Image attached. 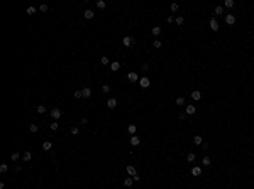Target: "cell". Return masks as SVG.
<instances>
[{
  "mask_svg": "<svg viewBox=\"0 0 254 189\" xmlns=\"http://www.w3.org/2000/svg\"><path fill=\"white\" fill-rule=\"evenodd\" d=\"M51 118L53 120H59L61 118V110L59 108H51Z\"/></svg>",
  "mask_w": 254,
  "mask_h": 189,
  "instance_id": "6da1fadb",
  "label": "cell"
},
{
  "mask_svg": "<svg viewBox=\"0 0 254 189\" xmlns=\"http://www.w3.org/2000/svg\"><path fill=\"white\" fill-rule=\"evenodd\" d=\"M122 44H124L125 47H130V46H134V44H135V41L132 39L130 36H125L124 39H122Z\"/></svg>",
  "mask_w": 254,
  "mask_h": 189,
  "instance_id": "7a4b0ae2",
  "label": "cell"
},
{
  "mask_svg": "<svg viewBox=\"0 0 254 189\" xmlns=\"http://www.w3.org/2000/svg\"><path fill=\"white\" fill-rule=\"evenodd\" d=\"M149 84H151V81H149V78H139V86L141 88H149Z\"/></svg>",
  "mask_w": 254,
  "mask_h": 189,
  "instance_id": "3957f363",
  "label": "cell"
},
{
  "mask_svg": "<svg viewBox=\"0 0 254 189\" xmlns=\"http://www.w3.org/2000/svg\"><path fill=\"white\" fill-rule=\"evenodd\" d=\"M225 24H227V25H234V24H236V15L227 14V15H225Z\"/></svg>",
  "mask_w": 254,
  "mask_h": 189,
  "instance_id": "277c9868",
  "label": "cell"
},
{
  "mask_svg": "<svg viewBox=\"0 0 254 189\" xmlns=\"http://www.w3.org/2000/svg\"><path fill=\"white\" fill-rule=\"evenodd\" d=\"M127 78H129V81H132V83H139V76H137V73L130 71L129 74H127Z\"/></svg>",
  "mask_w": 254,
  "mask_h": 189,
  "instance_id": "5b68a950",
  "label": "cell"
},
{
  "mask_svg": "<svg viewBox=\"0 0 254 189\" xmlns=\"http://www.w3.org/2000/svg\"><path fill=\"white\" fill-rule=\"evenodd\" d=\"M209 25H210V29H212V30H214V32H217V30H219V22H217V20H215V19H210V22H209Z\"/></svg>",
  "mask_w": 254,
  "mask_h": 189,
  "instance_id": "8992f818",
  "label": "cell"
},
{
  "mask_svg": "<svg viewBox=\"0 0 254 189\" xmlns=\"http://www.w3.org/2000/svg\"><path fill=\"white\" fill-rule=\"evenodd\" d=\"M139 144H141V139H139L137 135H130V145H132V147H137Z\"/></svg>",
  "mask_w": 254,
  "mask_h": 189,
  "instance_id": "52a82bcc",
  "label": "cell"
},
{
  "mask_svg": "<svg viewBox=\"0 0 254 189\" xmlns=\"http://www.w3.org/2000/svg\"><path fill=\"white\" fill-rule=\"evenodd\" d=\"M197 111V106L195 105H186V115H193Z\"/></svg>",
  "mask_w": 254,
  "mask_h": 189,
  "instance_id": "ba28073f",
  "label": "cell"
},
{
  "mask_svg": "<svg viewBox=\"0 0 254 189\" xmlns=\"http://www.w3.org/2000/svg\"><path fill=\"white\" fill-rule=\"evenodd\" d=\"M192 176H195V177H198V176H202V167H193L192 169Z\"/></svg>",
  "mask_w": 254,
  "mask_h": 189,
  "instance_id": "9c48e42d",
  "label": "cell"
},
{
  "mask_svg": "<svg viewBox=\"0 0 254 189\" xmlns=\"http://www.w3.org/2000/svg\"><path fill=\"white\" fill-rule=\"evenodd\" d=\"M83 17H85V19H93V17H95V14H93L90 9H86V10L83 12Z\"/></svg>",
  "mask_w": 254,
  "mask_h": 189,
  "instance_id": "30bf717a",
  "label": "cell"
},
{
  "mask_svg": "<svg viewBox=\"0 0 254 189\" xmlns=\"http://www.w3.org/2000/svg\"><path fill=\"white\" fill-rule=\"evenodd\" d=\"M193 144H195V145H202L203 144L202 135H195V137H193Z\"/></svg>",
  "mask_w": 254,
  "mask_h": 189,
  "instance_id": "8fae6325",
  "label": "cell"
},
{
  "mask_svg": "<svg viewBox=\"0 0 254 189\" xmlns=\"http://www.w3.org/2000/svg\"><path fill=\"white\" fill-rule=\"evenodd\" d=\"M81 93H83V98H91V89L90 88H83Z\"/></svg>",
  "mask_w": 254,
  "mask_h": 189,
  "instance_id": "7c38bea8",
  "label": "cell"
},
{
  "mask_svg": "<svg viewBox=\"0 0 254 189\" xmlns=\"http://www.w3.org/2000/svg\"><path fill=\"white\" fill-rule=\"evenodd\" d=\"M107 106H108V108H115V106H117V100H115V98H108Z\"/></svg>",
  "mask_w": 254,
  "mask_h": 189,
  "instance_id": "4fadbf2b",
  "label": "cell"
},
{
  "mask_svg": "<svg viewBox=\"0 0 254 189\" xmlns=\"http://www.w3.org/2000/svg\"><path fill=\"white\" fill-rule=\"evenodd\" d=\"M127 132H129L130 135H135V132H137V127H135L134 123H130L129 127H127Z\"/></svg>",
  "mask_w": 254,
  "mask_h": 189,
  "instance_id": "5bb4252c",
  "label": "cell"
},
{
  "mask_svg": "<svg viewBox=\"0 0 254 189\" xmlns=\"http://www.w3.org/2000/svg\"><path fill=\"white\" fill-rule=\"evenodd\" d=\"M192 98H193V100H195V101H198V100H200V98H202V93H200L198 89H195V91H193V93H192Z\"/></svg>",
  "mask_w": 254,
  "mask_h": 189,
  "instance_id": "9a60e30c",
  "label": "cell"
},
{
  "mask_svg": "<svg viewBox=\"0 0 254 189\" xmlns=\"http://www.w3.org/2000/svg\"><path fill=\"white\" fill-rule=\"evenodd\" d=\"M214 12H215V15H222V14H224V7H222V5H217V7L214 9Z\"/></svg>",
  "mask_w": 254,
  "mask_h": 189,
  "instance_id": "2e32d148",
  "label": "cell"
},
{
  "mask_svg": "<svg viewBox=\"0 0 254 189\" xmlns=\"http://www.w3.org/2000/svg\"><path fill=\"white\" fill-rule=\"evenodd\" d=\"M51 149H53V145H51V142H49V140H46L44 144H42V150H46V152H48V150H51Z\"/></svg>",
  "mask_w": 254,
  "mask_h": 189,
  "instance_id": "e0dca14e",
  "label": "cell"
},
{
  "mask_svg": "<svg viewBox=\"0 0 254 189\" xmlns=\"http://www.w3.org/2000/svg\"><path fill=\"white\" fill-rule=\"evenodd\" d=\"M234 7V0H225L224 2V9H232Z\"/></svg>",
  "mask_w": 254,
  "mask_h": 189,
  "instance_id": "ac0fdd59",
  "label": "cell"
},
{
  "mask_svg": "<svg viewBox=\"0 0 254 189\" xmlns=\"http://www.w3.org/2000/svg\"><path fill=\"white\" fill-rule=\"evenodd\" d=\"M176 105H178V106L185 105V96H178V98H176Z\"/></svg>",
  "mask_w": 254,
  "mask_h": 189,
  "instance_id": "d6986e66",
  "label": "cell"
},
{
  "mask_svg": "<svg viewBox=\"0 0 254 189\" xmlns=\"http://www.w3.org/2000/svg\"><path fill=\"white\" fill-rule=\"evenodd\" d=\"M97 7H98V9H105V7H107V2H105V0H98V2H97Z\"/></svg>",
  "mask_w": 254,
  "mask_h": 189,
  "instance_id": "ffe728a7",
  "label": "cell"
},
{
  "mask_svg": "<svg viewBox=\"0 0 254 189\" xmlns=\"http://www.w3.org/2000/svg\"><path fill=\"white\" fill-rule=\"evenodd\" d=\"M127 174L135 176V167H134V166H127Z\"/></svg>",
  "mask_w": 254,
  "mask_h": 189,
  "instance_id": "44dd1931",
  "label": "cell"
},
{
  "mask_svg": "<svg viewBox=\"0 0 254 189\" xmlns=\"http://www.w3.org/2000/svg\"><path fill=\"white\" fill-rule=\"evenodd\" d=\"M31 157H32V154H31V152H24V154H22V159H24L26 162L31 161Z\"/></svg>",
  "mask_w": 254,
  "mask_h": 189,
  "instance_id": "7402d4cb",
  "label": "cell"
},
{
  "mask_svg": "<svg viewBox=\"0 0 254 189\" xmlns=\"http://www.w3.org/2000/svg\"><path fill=\"white\" fill-rule=\"evenodd\" d=\"M202 164H203V166H210V164H212V161H210V157H207V155H205V157L202 159Z\"/></svg>",
  "mask_w": 254,
  "mask_h": 189,
  "instance_id": "603a6c76",
  "label": "cell"
},
{
  "mask_svg": "<svg viewBox=\"0 0 254 189\" xmlns=\"http://www.w3.org/2000/svg\"><path fill=\"white\" fill-rule=\"evenodd\" d=\"M58 128H59V123L58 122H51V130H53V132H56Z\"/></svg>",
  "mask_w": 254,
  "mask_h": 189,
  "instance_id": "cb8c5ba5",
  "label": "cell"
},
{
  "mask_svg": "<svg viewBox=\"0 0 254 189\" xmlns=\"http://www.w3.org/2000/svg\"><path fill=\"white\" fill-rule=\"evenodd\" d=\"M26 12H27V15H34V14H36V7H27Z\"/></svg>",
  "mask_w": 254,
  "mask_h": 189,
  "instance_id": "d4e9b609",
  "label": "cell"
},
{
  "mask_svg": "<svg viewBox=\"0 0 254 189\" xmlns=\"http://www.w3.org/2000/svg\"><path fill=\"white\" fill-rule=\"evenodd\" d=\"M119 68H120L119 62H112V64H110V69H112V71H119Z\"/></svg>",
  "mask_w": 254,
  "mask_h": 189,
  "instance_id": "484cf974",
  "label": "cell"
},
{
  "mask_svg": "<svg viewBox=\"0 0 254 189\" xmlns=\"http://www.w3.org/2000/svg\"><path fill=\"white\" fill-rule=\"evenodd\" d=\"M36 110H37V113H46V106L44 105H37Z\"/></svg>",
  "mask_w": 254,
  "mask_h": 189,
  "instance_id": "4316f807",
  "label": "cell"
},
{
  "mask_svg": "<svg viewBox=\"0 0 254 189\" xmlns=\"http://www.w3.org/2000/svg\"><path fill=\"white\" fill-rule=\"evenodd\" d=\"M102 91H103L105 94L110 93V84H103V86H102Z\"/></svg>",
  "mask_w": 254,
  "mask_h": 189,
  "instance_id": "83f0119b",
  "label": "cell"
},
{
  "mask_svg": "<svg viewBox=\"0 0 254 189\" xmlns=\"http://www.w3.org/2000/svg\"><path fill=\"white\" fill-rule=\"evenodd\" d=\"M161 34V27H152V36H159Z\"/></svg>",
  "mask_w": 254,
  "mask_h": 189,
  "instance_id": "f1b7e54d",
  "label": "cell"
},
{
  "mask_svg": "<svg viewBox=\"0 0 254 189\" xmlns=\"http://www.w3.org/2000/svg\"><path fill=\"white\" fill-rule=\"evenodd\" d=\"M132 181H134L132 177H127V179L124 181V186H127V187H129V186H132Z\"/></svg>",
  "mask_w": 254,
  "mask_h": 189,
  "instance_id": "f546056e",
  "label": "cell"
},
{
  "mask_svg": "<svg viewBox=\"0 0 254 189\" xmlns=\"http://www.w3.org/2000/svg\"><path fill=\"white\" fill-rule=\"evenodd\" d=\"M73 96H75V98H83V93H81V89H76Z\"/></svg>",
  "mask_w": 254,
  "mask_h": 189,
  "instance_id": "4dcf8cb0",
  "label": "cell"
},
{
  "mask_svg": "<svg viewBox=\"0 0 254 189\" xmlns=\"http://www.w3.org/2000/svg\"><path fill=\"white\" fill-rule=\"evenodd\" d=\"M7 171H9V166H7V164H2V166H0V172L4 174V172H7Z\"/></svg>",
  "mask_w": 254,
  "mask_h": 189,
  "instance_id": "1f68e13d",
  "label": "cell"
},
{
  "mask_svg": "<svg viewBox=\"0 0 254 189\" xmlns=\"http://www.w3.org/2000/svg\"><path fill=\"white\" fill-rule=\"evenodd\" d=\"M37 128H39V127H37V125H36V123H32V125H31V127H29V130H31V132H32V134H36V132H37Z\"/></svg>",
  "mask_w": 254,
  "mask_h": 189,
  "instance_id": "d6a6232c",
  "label": "cell"
},
{
  "mask_svg": "<svg viewBox=\"0 0 254 189\" xmlns=\"http://www.w3.org/2000/svg\"><path fill=\"white\" fill-rule=\"evenodd\" d=\"M152 44H154V47H156V49H159V47L163 46V42H161V41H159V39H156V41H154V42H152Z\"/></svg>",
  "mask_w": 254,
  "mask_h": 189,
  "instance_id": "836d02e7",
  "label": "cell"
},
{
  "mask_svg": "<svg viewBox=\"0 0 254 189\" xmlns=\"http://www.w3.org/2000/svg\"><path fill=\"white\" fill-rule=\"evenodd\" d=\"M186 161H188V162H193V161H195V154H192V152H190V154L186 155Z\"/></svg>",
  "mask_w": 254,
  "mask_h": 189,
  "instance_id": "e575fe53",
  "label": "cell"
},
{
  "mask_svg": "<svg viewBox=\"0 0 254 189\" xmlns=\"http://www.w3.org/2000/svg\"><path fill=\"white\" fill-rule=\"evenodd\" d=\"M178 7H180L178 4H171V5H169V10H171V12H176V10H178Z\"/></svg>",
  "mask_w": 254,
  "mask_h": 189,
  "instance_id": "d590c367",
  "label": "cell"
},
{
  "mask_svg": "<svg viewBox=\"0 0 254 189\" xmlns=\"http://www.w3.org/2000/svg\"><path fill=\"white\" fill-rule=\"evenodd\" d=\"M100 61H102V64H103V66H107L108 62H110V61H108V57H107V56H103V57H102Z\"/></svg>",
  "mask_w": 254,
  "mask_h": 189,
  "instance_id": "8d00e7d4",
  "label": "cell"
},
{
  "mask_svg": "<svg viewBox=\"0 0 254 189\" xmlns=\"http://www.w3.org/2000/svg\"><path fill=\"white\" fill-rule=\"evenodd\" d=\"M10 159H12V161H17V159H19V152H12Z\"/></svg>",
  "mask_w": 254,
  "mask_h": 189,
  "instance_id": "74e56055",
  "label": "cell"
},
{
  "mask_svg": "<svg viewBox=\"0 0 254 189\" xmlns=\"http://www.w3.org/2000/svg\"><path fill=\"white\" fill-rule=\"evenodd\" d=\"M183 20H185L183 17H178V19H176L175 22H176V25H181V24H183Z\"/></svg>",
  "mask_w": 254,
  "mask_h": 189,
  "instance_id": "f35d334b",
  "label": "cell"
},
{
  "mask_svg": "<svg viewBox=\"0 0 254 189\" xmlns=\"http://www.w3.org/2000/svg\"><path fill=\"white\" fill-rule=\"evenodd\" d=\"M71 134H73V135H78V134H80L78 127H73V128H71Z\"/></svg>",
  "mask_w": 254,
  "mask_h": 189,
  "instance_id": "ab89813d",
  "label": "cell"
},
{
  "mask_svg": "<svg viewBox=\"0 0 254 189\" xmlns=\"http://www.w3.org/2000/svg\"><path fill=\"white\" fill-rule=\"evenodd\" d=\"M39 10H41V12H48V5H46V4H42V5L39 7Z\"/></svg>",
  "mask_w": 254,
  "mask_h": 189,
  "instance_id": "60d3db41",
  "label": "cell"
}]
</instances>
